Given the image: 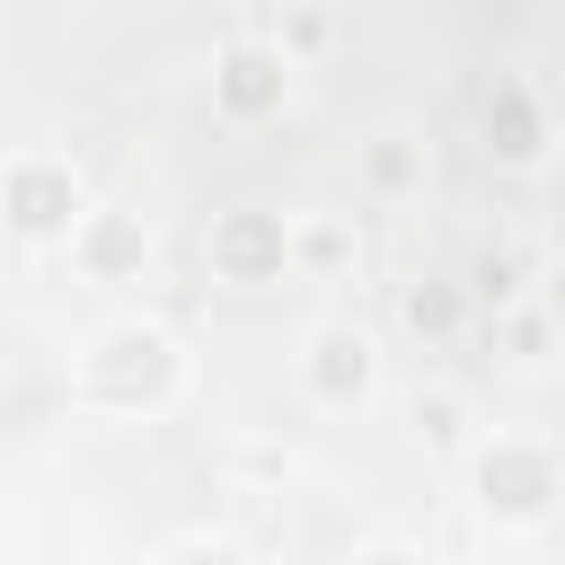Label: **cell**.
Segmentation results:
<instances>
[{"instance_id": "1", "label": "cell", "mask_w": 565, "mask_h": 565, "mask_svg": "<svg viewBox=\"0 0 565 565\" xmlns=\"http://www.w3.org/2000/svg\"><path fill=\"white\" fill-rule=\"evenodd\" d=\"M300 380H309L318 406H362L371 380H380V335L353 327V318H318L300 335Z\"/></svg>"}, {"instance_id": "2", "label": "cell", "mask_w": 565, "mask_h": 565, "mask_svg": "<svg viewBox=\"0 0 565 565\" xmlns=\"http://www.w3.org/2000/svg\"><path fill=\"white\" fill-rule=\"evenodd\" d=\"M0 212H9V230H26V238H71V230L88 221V194H79V177H71L62 159H9V168H0Z\"/></svg>"}, {"instance_id": "3", "label": "cell", "mask_w": 565, "mask_h": 565, "mask_svg": "<svg viewBox=\"0 0 565 565\" xmlns=\"http://www.w3.org/2000/svg\"><path fill=\"white\" fill-rule=\"evenodd\" d=\"M477 486H486V512H494V521H539L547 494H556V450L503 433V441L477 450Z\"/></svg>"}, {"instance_id": "4", "label": "cell", "mask_w": 565, "mask_h": 565, "mask_svg": "<svg viewBox=\"0 0 565 565\" xmlns=\"http://www.w3.org/2000/svg\"><path fill=\"white\" fill-rule=\"evenodd\" d=\"M282 79H291V62H282V53H256V44H230V53H221V71H212V88H221V115H230V124H256L265 106H282Z\"/></svg>"}, {"instance_id": "5", "label": "cell", "mask_w": 565, "mask_h": 565, "mask_svg": "<svg viewBox=\"0 0 565 565\" xmlns=\"http://www.w3.org/2000/svg\"><path fill=\"white\" fill-rule=\"evenodd\" d=\"M212 256H221L238 282H256V274H282V265H291V256H282V221H265V212L221 221V230H212Z\"/></svg>"}, {"instance_id": "6", "label": "cell", "mask_w": 565, "mask_h": 565, "mask_svg": "<svg viewBox=\"0 0 565 565\" xmlns=\"http://www.w3.org/2000/svg\"><path fill=\"white\" fill-rule=\"evenodd\" d=\"M282 256H300V265L335 274V265L353 256V230H344V221H309V230H282Z\"/></svg>"}, {"instance_id": "7", "label": "cell", "mask_w": 565, "mask_h": 565, "mask_svg": "<svg viewBox=\"0 0 565 565\" xmlns=\"http://www.w3.org/2000/svg\"><path fill=\"white\" fill-rule=\"evenodd\" d=\"M486 132H503V141H494L503 159H539V124H530V97H503V106H486Z\"/></svg>"}, {"instance_id": "8", "label": "cell", "mask_w": 565, "mask_h": 565, "mask_svg": "<svg viewBox=\"0 0 565 565\" xmlns=\"http://www.w3.org/2000/svg\"><path fill=\"white\" fill-rule=\"evenodd\" d=\"M406 318H415L424 335H450V327H459V291H450V282H415V291H406Z\"/></svg>"}, {"instance_id": "9", "label": "cell", "mask_w": 565, "mask_h": 565, "mask_svg": "<svg viewBox=\"0 0 565 565\" xmlns=\"http://www.w3.org/2000/svg\"><path fill=\"white\" fill-rule=\"evenodd\" d=\"M415 177H424V159H415L397 132H380V150H371V185H380V194H397V185H415Z\"/></svg>"}, {"instance_id": "10", "label": "cell", "mask_w": 565, "mask_h": 565, "mask_svg": "<svg viewBox=\"0 0 565 565\" xmlns=\"http://www.w3.org/2000/svg\"><path fill=\"white\" fill-rule=\"evenodd\" d=\"M415 415H424V433H433L441 450H459V441H468V406H459L450 388H433V397H415Z\"/></svg>"}, {"instance_id": "11", "label": "cell", "mask_w": 565, "mask_h": 565, "mask_svg": "<svg viewBox=\"0 0 565 565\" xmlns=\"http://www.w3.org/2000/svg\"><path fill=\"white\" fill-rule=\"evenodd\" d=\"M309 53H327V18L318 9H282V62H309Z\"/></svg>"}, {"instance_id": "12", "label": "cell", "mask_w": 565, "mask_h": 565, "mask_svg": "<svg viewBox=\"0 0 565 565\" xmlns=\"http://www.w3.org/2000/svg\"><path fill=\"white\" fill-rule=\"evenodd\" d=\"M468 282H477V300H512V291H521V256H486Z\"/></svg>"}, {"instance_id": "13", "label": "cell", "mask_w": 565, "mask_h": 565, "mask_svg": "<svg viewBox=\"0 0 565 565\" xmlns=\"http://www.w3.org/2000/svg\"><path fill=\"white\" fill-rule=\"evenodd\" d=\"M503 335H512V353H539V344H547V318H539V309H521Z\"/></svg>"}, {"instance_id": "14", "label": "cell", "mask_w": 565, "mask_h": 565, "mask_svg": "<svg viewBox=\"0 0 565 565\" xmlns=\"http://www.w3.org/2000/svg\"><path fill=\"white\" fill-rule=\"evenodd\" d=\"M353 565H415L406 547H371V556H353Z\"/></svg>"}]
</instances>
